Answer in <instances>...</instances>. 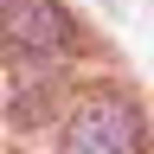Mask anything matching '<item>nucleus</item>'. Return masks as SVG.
<instances>
[{"instance_id": "obj_4", "label": "nucleus", "mask_w": 154, "mask_h": 154, "mask_svg": "<svg viewBox=\"0 0 154 154\" xmlns=\"http://www.w3.org/2000/svg\"><path fill=\"white\" fill-rule=\"evenodd\" d=\"M7 51H13V45H7V26H0V64H7Z\"/></svg>"}, {"instance_id": "obj_2", "label": "nucleus", "mask_w": 154, "mask_h": 154, "mask_svg": "<svg viewBox=\"0 0 154 154\" xmlns=\"http://www.w3.org/2000/svg\"><path fill=\"white\" fill-rule=\"evenodd\" d=\"M0 26L19 58H64L77 45V19L64 13V0H7Z\"/></svg>"}, {"instance_id": "obj_3", "label": "nucleus", "mask_w": 154, "mask_h": 154, "mask_svg": "<svg viewBox=\"0 0 154 154\" xmlns=\"http://www.w3.org/2000/svg\"><path fill=\"white\" fill-rule=\"evenodd\" d=\"M51 103H58V84H51V77H38L32 90H26V84L13 90L7 116H13V128H45V122H51Z\"/></svg>"}, {"instance_id": "obj_1", "label": "nucleus", "mask_w": 154, "mask_h": 154, "mask_svg": "<svg viewBox=\"0 0 154 154\" xmlns=\"http://www.w3.org/2000/svg\"><path fill=\"white\" fill-rule=\"evenodd\" d=\"M58 141H64V154H141L148 122H141V109L128 96L90 90V96H77L64 109V135Z\"/></svg>"}]
</instances>
